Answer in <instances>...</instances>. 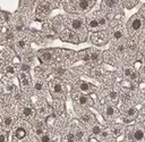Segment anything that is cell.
I'll return each instance as SVG.
<instances>
[{"instance_id":"f1b7e54d","label":"cell","mask_w":145,"mask_h":142,"mask_svg":"<svg viewBox=\"0 0 145 142\" xmlns=\"http://www.w3.org/2000/svg\"><path fill=\"white\" fill-rule=\"evenodd\" d=\"M120 133H121V129H120V127H115V129L112 130V134L115 136L120 135Z\"/></svg>"},{"instance_id":"1f68e13d","label":"cell","mask_w":145,"mask_h":142,"mask_svg":"<svg viewBox=\"0 0 145 142\" xmlns=\"http://www.w3.org/2000/svg\"><path fill=\"white\" fill-rule=\"evenodd\" d=\"M128 49H130L132 51H134V50L137 49V47H136V43H134L133 41H130V42H128Z\"/></svg>"},{"instance_id":"f6af8a7d","label":"cell","mask_w":145,"mask_h":142,"mask_svg":"<svg viewBox=\"0 0 145 142\" xmlns=\"http://www.w3.org/2000/svg\"><path fill=\"white\" fill-rule=\"evenodd\" d=\"M142 72H143V73H144V74H145V65H144V66L142 67Z\"/></svg>"},{"instance_id":"ffe728a7","label":"cell","mask_w":145,"mask_h":142,"mask_svg":"<svg viewBox=\"0 0 145 142\" xmlns=\"http://www.w3.org/2000/svg\"><path fill=\"white\" fill-rule=\"evenodd\" d=\"M126 115L128 116V117H134V116L136 115V109L134 108V107H129V108H127V110H126Z\"/></svg>"},{"instance_id":"484cf974","label":"cell","mask_w":145,"mask_h":142,"mask_svg":"<svg viewBox=\"0 0 145 142\" xmlns=\"http://www.w3.org/2000/svg\"><path fill=\"white\" fill-rule=\"evenodd\" d=\"M5 72H6V74H8V75H13L14 73H15V68H14L13 66H7Z\"/></svg>"},{"instance_id":"8992f818","label":"cell","mask_w":145,"mask_h":142,"mask_svg":"<svg viewBox=\"0 0 145 142\" xmlns=\"http://www.w3.org/2000/svg\"><path fill=\"white\" fill-rule=\"evenodd\" d=\"M50 89H51V92L54 94V96H61L63 92V84L58 81H53L50 85Z\"/></svg>"},{"instance_id":"8fae6325","label":"cell","mask_w":145,"mask_h":142,"mask_svg":"<svg viewBox=\"0 0 145 142\" xmlns=\"http://www.w3.org/2000/svg\"><path fill=\"white\" fill-rule=\"evenodd\" d=\"M15 136H16V139H18V140L24 139V138L26 136V131H25L23 127H18V129L15 131Z\"/></svg>"},{"instance_id":"7a4b0ae2","label":"cell","mask_w":145,"mask_h":142,"mask_svg":"<svg viewBox=\"0 0 145 142\" xmlns=\"http://www.w3.org/2000/svg\"><path fill=\"white\" fill-rule=\"evenodd\" d=\"M91 40H92L95 44L101 46V44L107 43V41H108V36H107V34L104 33V32H96V33L92 34Z\"/></svg>"},{"instance_id":"cb8c5ba5","label":"cell","mask_w":145,"mask_h":142,"mask_svg":"<svg viewBox=\"0 0 145 142\" xmlns=\"http://www.w3.org/2000/svg\"><path fill=\"white\" fill-rule=\"evenodd\" d=\"M81 118H82L83 122L90 123L91 122V119H92V117H91V115H89V114H83V115L81 116Z\"/></svg>"},{"instance_id":"277c9868","label":"cell","mask_w":145,"mask_h":142,"mask_svg":"<svg viewBox=\"0 0 145 142\" xmlns=\"http://www.w3.org/2000/svg\"><path fill=\"white\" fill-rule=\"evenodd\" d=\"M61 39L65 40V41H69V42H75L77 43L78 42V38L72 33L70 30H65L61 33Z\"/></svg>"},{"instance_id":"f546056e","label":"cell","mask_w":145,"mask_h":142,"mask_svg":"<svg viewBox=\"0 0 145 142\" xmlns=\"http://www.w3.org/2000/svg\"><path fill=\"white\" fill-rule=\"evenodd\" d=\"M34 88H35L36 91H42V89H43V84H42V82H36V83H35V85H34Z\"/></svg>"},{"instance_id":"e575fe53","label":"cell","mask_w":145,"mask_h":142,"mask_svg":"<svg viewBox=\"0 0 145 142\" xmlns=\"http://www.w3.org/2000/svg\"><path fill=\"white\" fill-rule=\"evenodd\" d=\"M129 79L132 80V81H136V80H138V74H137V72H135V71H134Z\"/></svg>"},{"instance_id":"4fadbf2b","label":"cell","mask_w":145,"mask_h":142,"mask_svg":"<svg viewBox=\"0 0 145 142\" xmlns=\"http://www.w3.org/2000/svg\"><path fill=\"white\" fill-rule=\"evenodd\" d=\"M78 88H79V90H81L82 92H89L90 89H91L90 84L87 82H85V81H81L79 84H78Z\"/></svg>"},{"instance_id":"9c48e42d","label":"cell","mask_w":145,"mask_h":142,"mask_svg":"<svg viewBox=\"0 0 145 142\" xmlns=\"http://www.w3.org/2000/svg\"><path fill=\"white\" fill-rule=\"evenodd\" d=\"M52 53L50 52V51H42V52L40 53V59L41 61L43 63H49L52 60Z\"/></svg>"},{"instance_id":"83f0119b","label":"cell","mask_w":145,"mask_h":142,"mask_svg":"<svg viewBox=\"0 0 145 142\" xmlns=\"http://www.w3.org/2000/svg\"><path fill=\"white\" fill-rule=\"evenodd\" d=\"M109 98L111 100H117V98H118V93L116 92V91H111V92L109 93Z\"/></svg>"},{"instance_id":"4316f807","label":"cell","mask_w":145,"mask_h":142,"mask_svg":"<svg viewBox=\"0 0 145 142\" xmlns=\"http://www.w3.org/2000/svg\"><path fill=\"white\" fill-rule=\"evenodd\" d=\"M133 68H130V67H126L125 71H124V73H125V76H127V77H130V75L133 74Z\"/></svg>"},{"instance_id":"d590c367","label":"cell","mask_w":145,"mask_h":142,"mask_svg":"<svg viewBox=\"0 0 145 142\" xmlns=\"http://www.w3.org/2000/svg\"><path fill=\"white\" fill-rule=\"evenodd\" d=\"M1 16H2V20H5V22L9 20V15H8L6 11H2V13H1Z\"/></svg>"},{"instance_id":"d6986e66","label":"cell","mask_w":145,"mask_h":142,"mask_svg":"<svg viewBox=\"0 0 145 142\" xmlns=\"http://www.w3.org/2000/svg\"><path fill=\"white\" fill-rule=\"evenodd\" d=\"M117 3H118V1H115V0H106V1L103 2V5L106 7H108V8H112V7H115Z\"/></svg>"},{"instance_id":"836d02e7","label":"cell","mask_w":145,"mask_h":142,"mask_svg":"<svg viewBox=\"0 0 145 142\" xmlns=\"http://www.w3.org/2000/svg\"><path fill=\"white\" fill-rule=\"evenodd\" d=\"M41 142H50V136L48 134H43L41 136Z\"/></svg>"},{"instance_id":"7bdbcfd3","label":"cell","mask_w":145,"mask_h":142,"mask_svg":"<svg viewBox=\"0 0 145 142\" xmlns=\"http://www.w3.org/2000/svg\"><path fill=\"white\" fill-rule=\"evenodd\" d=\"M100 135H101V138H103V139H106V138H108V132H102L101 133V134H100Z\"/></svg>"},{"instance_id":"5bb4252c","label":"cell","mask_w":145,"mask_h":142,"mask_svg":"<svg viewBox=\"0 0 145 142\" xmlns=\"http://www.w3.org/2000/svg\"><path fill=\"white\" fill-rule=\"evenodd\" d=\"M144 139V132H143V130L141 129H137L134 132V140L136 141H141V140Z\"/></svg>"},{"instance_id":"7c38bea8","label":"cell","mask_w":145,"mask_h":142,"mask_svg":"<svg viewBox=\"0 0 145 142\" xmlns=\"http://www.w3.org/2000/svg\"><path fill=\"white\" fill-rule=\"evenodd\" d=\"M22 115L25 117V118H30L33 116V109L31 108V107H24L22 109Z\"/></svg>"},{"instance_id":"30bf717a","label":"cell","mask_w":145,"mask_h":142,"mask_svg":"<svg viewBox=\"0 0 145 142\" xmlns=\"http://www.w3.org/2000/svg\"><path fill=\"white\" fill-rule=\"evenodd\" d=\"M13 125V118L10 116H7V117H3L2 119V126L5 131H7L8 129H10V126Z\"/></svg>"},{"instance_id":"f35d334b","label":"cell","mask_w":145,"mask_h":142,"mask_svg":"<svg viewBox=\"0 0 145 142\" xmlns=\"http://www.w3.org/2000/svg\"><path fill=\"white\" fill-rule=\"evenodd\" d=\"M75 136L77 138V140H82L83 139V132H82V131H77Z\"/></svg>"},{"instance_id":"8d00e7d4","label":"cell","mask_w":145,"mask_h":142,"mask_svg":"<svg viewBox=\"0 0 145 142\" xmlns=\"http://www.w3.org/2000/svg\"><path fill=\"white\" fill-rule=\"evenodd\" d=\"M125 50H126V48L124 44H119V46L117 47V51H118V52H124Z\"/></svg>"},{"instance_id":"5b68a950","label":"cell","mask_w":145,"mask_h":142,"mask_svg":"<svg viewBox=\"0 0 145 142\" xmlns=\"http://www.w3.org/2000/svg\"><path fill=\"white\" fill-rule=\"evenodd\" d=\"M50 10H51V7H50L49 3L43 2V3H41V5L37 7V9H36V14H37L39 16H41V17H44V16H46V15L50 13Z\"/></svg>"},{"instance_id":"d6a6232c","label":"cell","mask_w":145,"mask_h":142,"mask_svg":"<svg viewBox=\"0 0 145 142\" xmlns=\"http://www.w3.org/2000/svg\"><path fill=\"white\" fill-rule=\"evenodd\" d=\"M35 133L37 134V135H43V127L41 125L39 126V127H36L35 129Z\"/></svg>"},{"instance_id":"3957f363","label":"cell","mask_w":145,"mask_h":142,"mask_svg":"<svg viewBox=\"0 0 145 142\" xmlns=\"http://www.w3.org/2000/svg\"><path fill=\"white\" fill-rule=\"evenodd\" d=\"M77 6V9L82 10V11H86L89 10L91 7L94 5L95 1H89V0H79V1H72Z\"/></svg>"},{"instance_id":"e0dca14e","label":"cell","mask_w":145,"mask_h":142,"mask_svg":"<svg viewBox=\"0 0 145 142\" xmlns=\"http://www.w3.org/2000/svg\"><path fill=\"white\" fill-rule=\"evenodd\" d=\"M96 20H98V22H99L100 24V26L101 27H104L107 26V20H106V17L103 16V15H98V17H96Z\"/></svg>"},{"instance_id":"6da1fadb","label":"cell","mask_w":145,"mask_h":142,"mask_svg":"<svg viewBox=\"0 0 145 142\" xmlns=\"http://www.w3.org/2000/svg\"><path fill=\"white\" fill-rule=\"evenodd\" d=\"M143 26V18L138 15L132 17L130 20V23H129V29L133 31V32H137L138 30H141Z\"/></svg>"},{"instance_id":"4dcf8cb0","label":"cell","mask_w":145,"mask_h":142,"mask_svg":"<svg viewBox=\"0 0 145 142\" xmlns=\"http://www.w3.org/2000/svg\"><path fill=\"white\" fill-rule=\"evenodd\" d=\"M54 72H56L57 75H63V74H65L66 71H65V68H63V67H58V68H56Z\"/></svg>"},{"instance_id":"7402d4cb","label":"cell","mask_w":145,"mask_h":142,"mask_svg":"<svg viewBox=\"0 0 145 142\" xmlns=\"http://www.w3.org/2000/svg\"><path fill=\"white\" fill-rule=\"evenodd\" d=\"M92 133L94 134V135H100V134L102 133V130H101L100 126L95 125V126H93L92 127Z\"/></svg>"},{"instance_id":"2e32d148","label":"cell","mask_w":145,"mask_h":142,"mask_svg":"<svg viewBox=\"0 0 145 142\" xmlns=\"http://www.w3.org/2000/svg\"><path fill=\"white\" fill-rule=\"evenodd\" d=\"M100 59H101V55H100L98 51H92V52H91V60H92V61L98 63Z\"/></svg>"},{"instance_id":"d4e9b609","label":"cell","mask_w":145,"mask_h":142,"mask_svg":"<svg viewBox=\"0 0 145 142\" xmlns=\"http://www.w3.org/2000/svg\"><path fill=\"white\" fill-rule=\"evenodd\" d=\"M17 48L18 49H25V47H26V42L24 41V40H19L18 42H17Z\"/></svg>"},{"instance_id":"ab89813d","label":"cell","mask_w":145,"mask_h":142,"mask_svg":"<svg viewBox=\"0 0 145 142\" xmlns=\"http://www.w3.org/2000/svg\"><path fill=\"white\" fill-rule=\"evenodd\" d=\"M28 70H30V66H28L27 64H23V65H22V71H23V72H27Z\"/></svg>"},{"instance_id":"ac0fdd59","label":"cell","mask_w":145,"mask_h":142,"mask_svg":"<svg viewBox=\"0 0 145 142\" xmlns=\"http://www.w3.org/2000/svg\"><path fill=\"white\" fill-rule=\"evenodd\" d=\"M78 102H79V105L81 106H85V105H87L89 103V98L86 96H79L78 97Z\"/></svg>"},{"instance_id":"b9f144b4","label":"cell","mask_w":145,"mask_h":142,"mask_svg":"<svg viewBox=\"0 0 145 142\" xmlns=\"http://www.w3.org/2000/svg\"><path fill=\"white\" fill-rule=\"evenodd\" d=\"M6 39H7V40H13V39H14V34L10 33V32H9V33H7Z\"/></svg>"},{"instance_id":"ba28073f","label":"cell","mask_w":145,"mask_h":142,"mask_svg":"<svg viewBox=\"0 0 145 142\" xmlns=\"http://www.w3.org/2000/svg\"><path fill=\"white\" fill-rule=\"evenodd\" d=\"M70 26H72V30H75V31L82 30V27H83L82 20L81 18H72L70 20Z\"/></svg>"},{"instance_id":"44dd1931","label":"cell","mask_w":145,"mask_h":142,"mask_svg":"<svg viewBox=\"0 0 145 142\" xmlns=\"http://www.w3.org/2000/svg\"><path fill=\"white\" fill-rule=\"evenodd\" d=\"M106 115L107 117H112V116L115 115V109H113V107L111 106H108L106 108Z\"/></svg>"},{"instance_id":"74e56055","label":"cell","mask_w":145,"mask_h":142,"mask_svg":"<svg viewBox=\"0 0 145 142\" xmlns=\"http://www.w3.org/2000/svg\"><path fill=\"white\" fill-rule=\"evenodd\" d=\"M0 142H6V132L2 131L1 135H0Z\"/></svg>"},{"instance_id":"52a82bcc","label":"cell","mask_w":145,"mask_h":142,"mask_svg":"<svg viewBox=\"0 0 145 142\" xmlns=\"http://www.w3.org/2000/svg\"><path fill=\"white\" fill-rule=\"evenodd\" d=\"M87 27L90 30H99L101 26H100L96 17H89L87 18Z\"/></svg>"},{"instance_id":"bcb514c9","label":"cell","mask_w":145,"mask_h":142,"mask_svg":"<svg viewBox=\"0 0 145 142\" xmlns=\"http://www.w3.org/2000/svg\"><path fill=\"white\" fill-rule=\"evenodd\" d=\"M144 44H145V39H144Z\"/></svg>"},{"instance_id":"603a6c76","label":"cell","mask_w":145,"mask_h":142,"mask_svg":"<svg viewBox=\"0 0 145 142\" xmlns=\"http://www.w3.org/2000/svg\"><path fill=\"white\" fill-rule=\"evenodd\" d=\"M122 38V31L121 30H117L113 32V39L115 40H120Z\"/></svg>"},{"instance_id":"ee69618b","label":"cell","mask_w":145,"mask_h":142,"mask_svg":"<svg viewBox=\"0 0 145 142\" xmlns=\"http://www.w3.org/2000/svg\"><path fill=\"white\" fill-rule=\"evenodd\" d=\"M16 30L17 31H22L23 30V25H16Z\"/></svg>"},{"instance_id":"60d3db41","label":"cell","mask_w":145,"mask_h":142,"mask_svg":"<svg viewBox=\"0 0 145 142\" xmlns=\"http://www.w3.org/2000/svg\"><path fill=\"white\" fill-rule=\"evenodd\" d=\"M15 89V86L11 84V85H6V91H8V92H10V91H13V90Z\"/></svg>"},{"instance_id":"9a60e30c","label":"cell","mask_w":145,"mask_h":142,"mask_svg":"<svg viewBox=\"0 0 145 142\" xmlns=\"http://www.w3.org/2000/svg\"><path fill=\"white\" fill-rule=\"evenodd\" d=\"M20 81H22V85L24 88H27V86L30 85V80H28V77H26V75L24 73L20 74Z\"/></svg>"}]
</instances>
